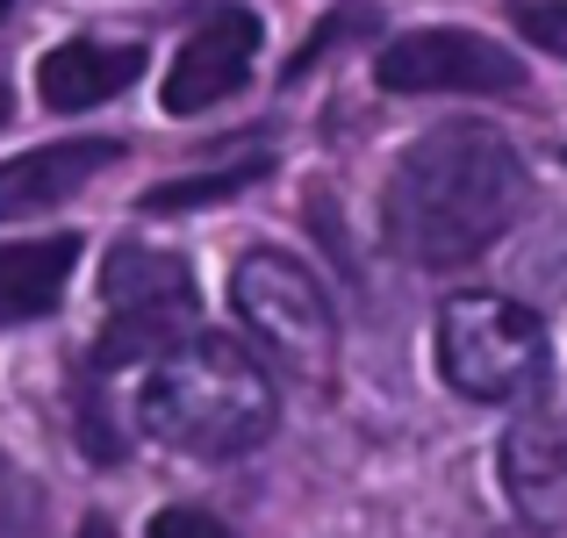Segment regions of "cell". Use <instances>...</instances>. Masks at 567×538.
<instances>
[{
	"label": "cell",
	"instance_id": "obj_1",
	"mask_svg": "<svg viewBox=\"0 0 567 538\" xmlns=\"http://www.w3.org/2000/svg\"><path fill=\"white\" fill-rule=\"evenodd\" d=\"M525 208V166L517 152L482 123H445L424 144H410L395 173H388V245L424 273L467 266L496 245Z\"/></svg>",
	"mask_w": 567,
	"mask_h": 538
},
{
	"label": "cell",
	"instance_id": "obj_2",
	"mask_svg": "<svg viewBox=\"0 0 567 538\" xmlns=\"http://www.w3.org/2000/svg\"><path fill=\"white\" fill-rule=\"evenodd\" d=\"M280 395L237 338H181L137 387V424L187 459H237L274 438Z\"/></svg>",
	"mask_w": 567,
	"mask_h": 538
},
{
	"label": "cell",
	"instance_id": "obj_3",
	"mask_svg": "<svg viewBox=\"0 0 567 538\" xmlns=\"http://www.w3.org/2000/svg\"><path fill=\"white\" fill-rule=\"evenodd\" d=\"M439 373L474 402H517L546 373V323L511 294H453L439 317Z\"/></svg>",
	"mask_w": 567,
	"mask_h": 538
},
{
	"label": "cell",
	"instance_id": "obj_4",
	"mask_svg": "<svg viewBox=\"0 0 567 538\" xmlns=\"http://www.w3.org/2000/svg\"><path fill=\"white\" fill-rule=\"evenodd\" d=\"M230 309L245 317V331L259 338V345H274L295 373H309V381L331 373L338 317H331V302H323L317 273L295 266L288 251H245L237 273H230Z\"/></svg>",
	"mask_w": 567,
	"mask_h": 538
},
{
	"label": "cell",
	"instance_id": "obj_5",
	"mask_svg": "<svg viewBox=\"0 0 567 538\" xmlns=\"http://www.w3.org/2000/svg\"><path fill=\"white\" fill-rule=\"evenodd\" d=\"M388 94H525V65L474 29H410L374 58Z\"/></svg>",
	"mask_w": 567,
	"mask_h": 538
},
{
	"label": "cell",
	"instance_id": "obj_6",
	"mask_svg": "<svg viewBox=\"0 0 567 538\" xmlns=\"http://www.w3.org/2000/svg\"><path fill=\"white\" fill-rule=\"evenodd\" d=\"M259 14L251 8H216L202 29L181 43V58H173L166 72V115H202L216 108L223 94H237L251 72V58H259Z\"/></svg>",
	"mask_w": 567,
	"mask_h": 538
},
{
	"label": "cell",
	"instance_id": "obj_7",
	"mask_svg": "<svg viewBox=\"0 0 567 538\" xmlns=\"http://www.w3.org/2000/svg\"><path fill=\"white\" fill-rule=\"evenodd\" d=\"M123 144L115 137H72V144H43V152H22L0 166V223L14 216H43L51 201H65L72 187H86L101 166H115Z\"/></svg>",
	"mask_w": 567,
	"mask_h": 538
},
{
	"label": "cell",
	"instance_id": "obj_8",
	"mask_svg": "<svg viewBox=\"0 0 567 538\" xmlns=\"http://www.w3.org/2000/svg\"><path fill=\"white\" fill-rule=\"evenodd\" d=\"M137 72H144V43L72 37V43H58V51H43L37 86H43V108L80 115V108H101V101H115L130 80H137Z\"/></svg>",
	"mask_w": 567,
	"mask_h": 538
},
{
	"label": "cell",
	"instance_id": "obj_9",
	"mask_svg": "<svg viewBox=\"0 0 567 538\" xmlns=\"http://www.w3.org/2000/svg\"><path fill=\"white\" fill-rule=\"evenodd\" d=\"M503 482L532 525H567V416H525L503 438Z\"/></svg>",
	"mask_w": 567,
	"mask_h": 538
},
{
	"label": "cell",
	"instance_id": "obj_10",
	"mask_svg": "<svg viewBox=\"0 0 567 538\" xmlns=\"http://www.w3.org/2000/svg\"><path fill=\"white\" fill-rule=\"evenodd\" d=\"M80 259V237H37V245H0V323H37L58 309Z\"/></svg>",
	"mask_w": 567,
	"mask_h": 538
},
{
	"label": "cell",
	"instance_id": "obj_11",
	"mask_svg": "<svg viewBox=\"0 0 567 538\" xmlns=\"http://www.w3.org/2000/svg\"><path fill=\"white\" fill-rule=\"evenodd\" d=\"M101 294H109L115 309H181V317H194L187 259L152 251V245H115L109 266H101Z\"/></svg>",
	"mask_w": 567,
	"mask_h": 538
},
{
	"label": "cell",
	"instance_id": "obj_12",
	"mask_svg": "<svg viewBox=\"0 0 567 538\" xmlns=\"http://www.w3.org/2000/svg\"><path fill=\"white\" fill-rule=\"evenodd\" d=\"M259 173H266V158H251V166H237V173H216V179H166V187L144 194V208H158V216H173V208H208L216 194H237Z\"/></svg>",
	"mask_w": 567,
	"mask_h": 538
},
{
	"label": "cell",
	"instance_id": "obj_13",
	"mask_svg": "<svg viewBox=\"0 0 567 538\" xmlns=\"http://www.w3.org/2000/svg\"><path fill=\"white\" fill-rule=\"evenodd\" d=\"M511 22L525 29V43H539L546 58H567V0H511Z\"/></svg>",
	"mask_w": 567,
	"mask_h": 538
},
{
	"label": "cell",
	"instance_id": "obj_14",
	"mask_svg": "<svg viewBox=\"0 0 567 538\" xmlns=\"http://www.w3.org/2000/svg\"><path fill=\"white\" fill-rule=\"evenodd\" d=\"M152 538H230V525L181 503V510H158V517H152Z\"/></svg>",
	"mask_w": 567,
	"mask_h": 538
},
{
	"label": "cell",
	"instance_id": "obj_15",
	"mask_svg": "<svg viewBox=\"0 0 567 538\" xmlns=\"http://www.w3.org/2000/svg\"><path fill=\"white\" fill-rule=\"evenodd\" d=\"M80 538H115V531H109V525H101V517H86V531H80Z\"/></svg>",
	"mask_w": 567,
	"mask_h": 538
},
{
	"label": "cell",
	"instance_id": "obj_16",
	"mask_svg": "<svg viewBox=\"0 0 567 538\" xmlns=\"http://www.w3.org/2000/svg\"><path fill=\"white\" fill-rule=\"evenodd\" d=\"M0 123H8V86H0Z\"/></svg>",
	"mask_w": 567,
	"mask_h": 538
},
{
	"label": "cell",
	"instance_id": "obj_17",
	"mask_svg": "<svg viewBox=\"0 0 567 538\" xmlns=\"http://www.w3.org/2000/svg\"><path fill=\"white\" fill-rule=\"evenodd\" d=\"M0 14H8V0H0Z\"/></svg>",
	"mask_w": 567,
	"mask_h": 538
}]
</instances>
